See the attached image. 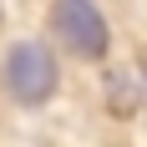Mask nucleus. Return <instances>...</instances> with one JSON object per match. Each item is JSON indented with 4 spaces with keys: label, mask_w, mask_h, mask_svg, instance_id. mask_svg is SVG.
<instances>
[{
    "label": "nucleus",
    "mask_w": 147,
    "mask_h": 147,
    "mask_svg": "<svg viewBox=\"0 0 147 147\" xmlns=\"http://www.w3.org/2000/svg\"><path fill=\"white\" fill-rule=\"evenodd\" d=\"M0 81H5V91H10V102H20V107L51 102L56 86H61V71H56L51 46H41V41H15L10 51H5Z\"/></svg>",
    "instance_id": "obj_1"
},
{
    "label": "nucleus",
    "mask_w": 147,
    "mask_h": 147,
    "mask_svg": "<svg viewBox=\"0 0 147 147\" xmlns=\"http://www.w3.org/2000/svg\"><path fill=\"white\" fill-rule=\"evenodd\" d=\"M51 36L81 61H102L112 51V26L91 0H56L51 5Z\"/></svg>",
    "instance_id": "obj_2"
},
{
    "label": "nucleus",
    "mask_w": 147,
    "mask_h": 147,
    "mask_svg": "<svg viewBox=\"0 0 147 147\" xmlns=\"http://www.w3.org/2000/svg\"><path fill=\"white\" fill-rule=\"evenodd\" d=\"M142 81H147V61H142Z\"/></svg>",
    "instance_id": "obj_3"
},
{
    "label": "nucleus",
    "mask_w": 147,
    "mask_h": 147,
    "mask_svg": "<svg viewBox=\"0 0 147 147\" xmlns=\"http://www.w3.org/2000/svg\"><path fill=\"white\" fill-rule=\"evenodd\" d=\"M0 15H5V10H0Z\"/></svg>",
    "instance_id": "obj_4"
}]
</instances>
